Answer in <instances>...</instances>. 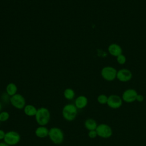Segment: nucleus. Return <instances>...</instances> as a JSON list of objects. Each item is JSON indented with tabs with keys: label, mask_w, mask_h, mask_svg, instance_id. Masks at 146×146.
<instances>
[{
	"label": "nucleus",
	"mask_w": 146,
	"mask_h": 146,
	"mask_svg": "<svg viewBox=\"0 0 146 146\" xmlns=\"http://www.w3.org/2000/svg\"><path fill=\"white\" fill-rule=\"evenodd\" d=\"M3 141L9 146H14L18 144L21 140V135L15 131H9L6 132Z\"/></svg>",
	"instance_id": "39448f33"
},
{
	"label": "nucleus",
	"mask_w": 146,
	"mask_h": 146,
	"mask_svg": "<svg viewBox=\"0 0 146 146\" xmlns=\"http://www.w3.org/2000/svg\"><path fill=\"white\" fill-rule=\"evenodd\" d=\"M37 110L38 108L32 104H26L23 109L25 114L30 117L35 116L37 112Z\"/></svg>",
	"instance_id": "4468645a"
},
{
	"label": "nucleus",
	"mask_w": 146,
	"mask_h": 146,
	"mask_svg": "<svg viewBox=\"0 0 146 146\" xmlns=\"http://www.w3.org/2000/svg\"><path fill=\"white\" fill-rule=\"evenodd\" d=\"M88 136L91 139H95L98 136V134L96 130H91L88 131Z\"/></svg>",
	"instance_id": "412c9836"
},
{
	"label": "nucleus",
	"mask_w": 146,
	"mask_h": 146,
	"mask_svg": "<svg viewBox=\"0 0 146 146\" xmlns=\"http://www.w3.org/2000/svg\"><path fill=\"white\" fill-rule=\"evenodd\" d=\"M2 104L1 102L0 101V112H1V110H2Z\"/></svg>",
	"instance_id": "a878e982"
},
{
	"label": "nucleus",
	"mask_w": 146,
	"mask_h": 146,
	"mask_svg": "<svg viewBox=\"0 0 146 146\" xmlns=\"http://www.w3.org/2000/svg\"><path fill=\"white\" fill-rule=\"evenodd\" d=\"M137 92L133 88H128L125 90L122 94L121 98L123 102L131 103L136 101V98L137 95Z\"/></svg>",
	"instance_id": "1a4fd4ad"
},
{
	"label": "nucleus",
	"mask_w": 146,
	"mask_h": 146,
	"mask_svg": "<svg viewBox=\"0 0 146 146\" xmlns=\"http://www.w3.org/2000/svg\"><path fill=\"white\" fill-rule=\"evenodd\" d=\"M108 98V96L105 94H100L98 96L97 101L100 104H106L107 103Z\"/></svg>",
	"instance_id": "a211bd4d"
},
{
	"label": "nucleus",
	"mask_w": 146,
	"mask_h": 146,
	"mask_svg": "<svg viewBox=\"0 0 146 146\" xmlns=\"http://www.w3.org/2000/svg\"><path fill=\"white\" fill-rule=\"evenodd\" d=\"M84 125L85 128L89 131L91 130H95L98 124L95 119L92 118H88L84 121Z\"/></svg>",
	"instance_id": "2eb2a0df"
},
{
	"label": "nucleus",
	"mask_w": 146,
	"mask_h": 146,
	"mask_svg": "<svg viewBox=\"0 0 146 146\" xmlns=\"http://www.w3.org/2000/svg\"><path fill=\"white\" fill-rule=\"evenodd\" d=\"M63 96L66 99L68 100H71L75 98V92L73 89L71 88H67L64 90L63 92Z\"/></svg>",
	"instance_id": "f3484780"
},
{
	"label": "nucleus",
	"mask_w": 146,
	"mask_h": 146,
	"mask_svg": "<svg viewBox=\"0 0 146 146\" xmlns=\"http://www.w3.org/2000/svg\"><path fill=\"white\" fill-rule=\"evenodd\" d=\"M0 146H9V145H7L6 143H5L3 141V142H1L0 143Z\"/></svg>",
	"instance_id": "393cba45"
},
{
	"label": "nucleus",
	"mask_w": 146,
	"mask_h": 146,
	"mask_svg": "<svg viewBox=\"0 0 146 146\" xmlns=\"http://www.w3.org/2000/svg\"><path fill=\"white\" fill-rule=\"evenodd\" d=\"M35 121L39 125L46 126L50 120V112L46 107H40L38 108L35 115Z\"/></svg>",
	"instance_id": "f257e3e1"
},
{
	"label": "nucleus",
	"mask_w": 146,
	"mask_h": 146,
	"mask_svg": "<svg viewBox=\"0 0 146 146\" xmlns=\"http://www.w3.org/2000/svg\"><path fill=\"white\" fill-rule=\"evenodd\" d=\"M49 129L46 126L39 125L35 130V135L36 137L41 139L46 138L48 137Z\"/></svg>",
	"instance_id": "ddd939ff"
},
{
	"label": "nucleus",
	"mask_w": 146,
	"mask_h": 146,
	"mask_svg": "<svg viewBox=\"0 0 146 146\" xmlns=\"http://www.w3.org/2000/svg\"><path fill=\"white\" fill-rule=\"evenodd\" d=\"M10 117V114L8 112L6 111H3L0 112V121L5 122L9 120Z\"/></svg>",
	"instance_id": "6ab92c4d"
},
{
	"label": "nucleus",
	"mask_w": 146,
	"mask_h": 146,
	"mask_svg": "<svg viewBox=\"0 0 146 146\" xmlns=\"http://www.w3.org/2000/svg\"><path fill=\"white\" fill-rule=\"evenodd\" d=\"M10 96L9 95H8L6 93H5V94L3 95V96H2V99L3 100V102L6 103V102H10Z\"/></svg>",
	"instance_id": "4be33fe9"
},
{
	"label": "nucleus",
	"mask_w": 146,
	"mask_h": 146,
	"mask_svg": "<svg viewBox=\"0 0 146 146\" xmlns=\"http://www.w3.org/2000/svg\"><path fill=\"white\" fill-rule=\"evenodd\" d=\"M108 52L109 54L115 57H117L123 52L122 48L117 43H111L108 47Z\"/></svg>",
	"instance_id": "9b49d317"
},
{
	"label": "nucleus",
	"mask_w": 146,
	"mask_h": 146,
	"mask_svg": "<svg viewBox=\"0 0 146 146\" xmlns=\"http://www.w3.org/2000/svg\"><path fill=\"white\" fill-rule=\"evenodd\" d=\"M0 123H1V121H0Z\"/></svg>",
	"instance_id": "bb28decb"
},
{
	"label": "nucleus",
	"mask_w": 146,
	"mask_h": 146,
	"mask_svg": "<svg viewBox=\"0 0 146 146\" xmlns=\"http://www.w3.org/2000/svg\"><path fill=\"white\" fill-rule=\"evenodd\" d=\"M132 72L127 68H121L117 72L116 78L121 82H127L132 79Z\"/></svg>",
	"instance_id": "9d476101"
},
{
	"label": "nucleus",
	"mask_w": 146,
	"mask_h": 146,
	"mask_svg": "<svg viewBox=\"0 0 146 146\" xmlns=\"http://www.w3.org/2000/svg\"><path fill=\"white\" fill-rule=\"evenodd\" d=\"M74 104L78 110L84 108L88 104V99L84 95H80L76 98Z\"/></svg>",
	"instance_id": "f8f14e48"
},
{
	"label": "nucleus",
	"mask_w": 146,
	"mask_h": 146,
	"mask_svg": "<svg viewBox=\"0 0 146 146\" xmlns=\"http://www.w3.org/2000/svg\"><path fill=\"white\" fill-rule=\"evenodd\" d=\"M78 109L74 104L68 103L66 104L62 109V114L63 117L68 121H71L75 119L78 114Z\"/></svg>",
	"instance_id": "f03ea898"
},
{
	"label": "nucleus",
	"mask_w": 146,
	"mask_h": 146,
	"mask_svg": "<svg viewBox=\"0 0 146 146\" xmlns=\"http://www.w3.org/2000/svg\"><path fill=\"white\" fill-rule=\"evenodd\" d=\"M50 140L55 144H60L64 140V133L63 131L58 127H52L49 129L48 135Z\"/></svg>",
	"instance_id": "7ed1b4c3"
},
{
	"label": "nucleus",
	"mask_w": 146,
	"mask_h": 146,
	"mask_svg": "<svg viewBox=\"0 0 146 146\" xmlns=\"http://www.w3.org/2000/svg\"><path fill=\"white\" fill-rule=\"evenodd\" d=\"M123 102L121 97L116 94H112L108 96L107 104L111 108L117 109L122 106Z\"/></svg>",
	"instance_id": "6e6552de"
},
{
	"label": "nucleus",
	"mask_w": 146,
	"mask_h": 146,
	"mask_svg": "<svg viewBox=\"0 0 146 146\" xmlns=\"http://www.w3.org/2000/svg\"><path fill=\"white\" fill-rule=\"evenodd\" d=\"M10 103L13 107L18 110H22L26 104V100L23 95L17 93L10 98Z\"/></svg>",
	"instance_id": "0eeeda50"
},
{
	"label": "nucleus",
	"mask_w": 146,
	"mask_h": 146,
	"mask_svg": "<svg viewBox=\"0 0 146 146\" xmlns=\"http://www.w3.org/2000/svg\"><path fill=\"white\" fill-rule=\"evenodd\" d=\"M117 70L112 66H107L102 68L100 74L103 79L108 82H112L116 78Z\"/></svg>",
	"instance_id": "20e7f679"
},
{
	"label": "nucleus",
	"mask_w": 146,
	"mask_h": 146,
	"mask_svg": "<svg viewBox=\"0 0 146 146\" xmlns=\"http://www.w3.org/2000/svg\"><path fill=\"white\" fill-rule=\"evenodd\" d=\"M127 60L126 57L123 54L119 55L116 57V61L119 64H124L125 63Z\"/></svg>",
	"instance_id": "aec40b11"
},
{
	"label": "nucleus",
	"mask_w": 146,
	"mask_h": 146,
	"mask_svg": "<svg viewBox=\"0 0 146 146\" xmlns=\"http://www.w3.org/2000/svg\"><path fill=\"white\" fill-rule=\"evenodd\" d=\"M144 99V98L143 95L138 94L136 96V101H137L138 102H143Z\"/></svg>",
	"instance_id": "5701e85b"
},
{
	"label": "nucleus",
	"mask_w": 146,
	"mask_h": 146,
	"mask_svg": "<svg viewBox=\"0 0 146 146\" xmlns=\"http://www.w3.org/2000/svg\"><path fill=\"white\" fill-rule=\"evenodd\" d=\"M95 130L97 132L98 136L103 139L110 138L111 137L113 133L112 128L109 125L105 123L98 124Z\"/></svg>",
	"instance_id": "423d86ee"
},
{
	"label": "nucleus",
	"mask_w": 146,
	"mask_h": 146,
	"mask_svg": "<svg viewBox=\"0 0 146 146\" xmlns=\"http://www.w3.org/2000/svg\"><path fill=\"white\" fill-rule=\"evenodd\" d=\"M5 134H6V132L3 130L0 129V140H3Z\"/></svg>",
	"instance_id": "b1692460"
},
{
	"label": "nucleus",
	"mask_w": 146,
	"mask_h": 146,
	"mask_svg": "<svg viewBox=\"0 0 146 146\" xmlns=\"http://www.w3.org/2000/svg\"><path fill=\"white\" fill-rule=\"evenodd\" d=\"M18 88L17 85L14 83H9L6 87V93L10 97L17 93Z\"/></svg>",
	"instance_id": "dca6fc26"
}]
</instances>
